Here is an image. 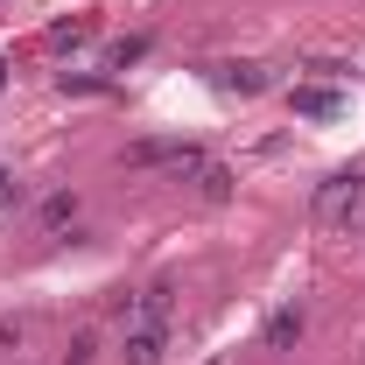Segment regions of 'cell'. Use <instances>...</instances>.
Instances as JSON below:
<instances>
[{
  "instance_id": "obj_1",
  "label": "cell",
  "mask_w": 365,
  "mask_h": 365,
  "mask_svg": "<svg viewBox=\"0 0 365 365\" xmlns=\"http://www.w3.org/2000/svg\"><path fill=\"white\" fill-rule=\"evenodd\" d=\"M309 218L323 232H344L365 218V169H330V176L309 190Z\"/></svg>"
},
{
  "instance_id": "obj_2",
  "label": "cell",
  "mask_w": 365,
  "mask_h": 365,
  "mask_svg": "<svg viewBox=\"0 0 365 365\" xmlns=\"http://www.w3.org/2000/svg\"><path fill=\"white\" fill-rule=\"evenodd\" d=\"M176 323V281H148L120 295V330H169Z\"/></svg>"
},
{
  "instance_id": "obj_3",
  "label": "cell",
  "mask_w": 365,
  "mask_h": 365,
  "mask_svg": "<svg viewBox=\"0 0 365 365\" xmlns=\"http://www.w3.org/2000/svg\"><path fill=\"white\" fill-rule=\"evenodd\" d=\"M211 85L232 91V98H260V91L274 85V71L267 63H211Z\"/></svg>"
},
{
  "instance_id": "obj_4",
  "label": "cell",
  "mask_w": 365,
  "mask_h": 365,
  "mask_svg": "<svg viewBox=\"0 0 365 365\" xmlns=\"http://www.w3.org/2000/svg\"><path fill=\"white\" fill-rule=\"evenodd\" d=\"M71 225H78V190H49L36 204V239H63Z\"/></svg>"
},
{
  "instance_id": "obj_5",
  "label": "cell",
  "mask_w": 365,
  "mask_h": 365,
  "mask_svg": "<svg viewBox=\"0 0 365 365\" xmlns=\"http://www.w3.org/2000/svg\"><path fill=\"white\" fill-rule=\"evenodd\" d=\"M302 330H309V317H302V302H281V309L267 317V330H260V344H267V351H288V344H295Z\"/></svg>"
},
{
  "instance_id": "obj_6",
  "label": "cell",
  "mask_w": 365,
  "mask_h": 365,
  "mask_svg": "<svg viewBox=\"0 0 365 365\" xmlns=\"http://www.w3.org/2000/svg\"><path fill=\"white\" fill-rule=\"evenodd\" d=\"M169 330H120V365H162Z\"/></svg>"
},
{
  "instance_id": "obj_7",
  "label": "cell",
  "mask_w": 365,
  "mask_h": 365,
  "mask_svg": "<svg viewBox=\"0 0 365 365\" xmlns=\"http://www.w3.org/2000/svg\"><path fill=\"white\" fill-rule=\"evenodd\" d=\"M91 29H98L91 14H71V21H56V29H49V49H56V56H63V49H85Z\"/></svg>"
},
{
  "instance_id": "obj_8",
  "label": "cell",
  "mask_w": 365,
  "mask_h": 365,
  "mask_svg": "<svg viewBox=\"0 0 365 365\" xmlns=\"http://www.w3.org/2000/svg\"><path fill=\"white\" fill-rule=\"evenodd\" d=\"M295 113H302V120H330V113H337V91L330 85H302L295 91Z\"/></svg>"
},
{
  "instance_id": "obj_9",
  "label": "cell",
  "mask_w": 365,
  "mask_h": 365,
  "mask_svg": "<svg viewBox=\"0 0 365 365\" xmlns=\"http://www.w3.org/2000/svg\"><path fill=\"white\" fill-rule=\"evenodd\" d=\"M197 190H204V204H225L232 197V169L225 162H204V169H197Z\"/></svg>"
},
{
  "instance_id": "obj_10",
  "label": "cell",
  "mask_w": 365,
  "mask_h": 365,
  "mask_svg": "<svg viewBox=\"0 0 365 365\" xmlns=\"http://www.w3.org/2000/svg\"><path fill=\"white\" fill-rule=\"evenodd\" d=\"M21 204H29V182L14 176V169H0V218H14Z\"/></svg>"
},
{
  "instance_id": "obj_11",
  "label": "cell",
  "mask_w": 365,
  "mask_h": 365,
  "mask_svg": "<svg viewBox=\"0 0 365 365\" xmlns=\"http://www.w3.org/2000/svg\"><path fill=\"white\" fill-rule=\"evenodd\" d=\"M140 56H148V36H127V43L106 49V71H127V63H140Z\"/></svg>"
},
{
  "instance_id": "obj_12",
  "label": "cell",
  "mask_w": 365,
  "mask_h": 365,
  "mask_svg": "<svg viewBox=\"0 0 365 365\" xmlns=\"http://www.w3.org/2000/svg\"><path fill=\"white\" fill-rule=\"evenodd\" d=\"M91 351H98V337H91V330H78V337H71V351H63L56 365H91Z\"/></svg>"
},
{
  "instance_id": "obj_13",
  "label": "cell",
  "mask_w": 365,
  "mask_h": 365,
  "mask_svg": "<svg viewBox=\"0 0 365 365\" xmlns=\"http://www.w3.org/2000/svg\"><path fill=\"white\" fill-rule=\"evenodd\" d=\"M29 344V317H14V323H0V351H21Z\"/></svg>"
},
{
  "instance_id": "obj_14",
  "label": "cell",
  "mask_w": 365,
  "mask_h": 365,
  "mask_svg": "<svg viewBox=\"0 0 365 365\" xmlns=\"http://www.w3.org/2000/svg\"><path fill=\"white\" fill-rule=\"evenodd\" d=\"M0 85H7V49H0Z\"/></svg>"
}]
</instances>
